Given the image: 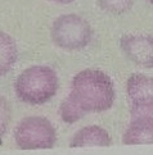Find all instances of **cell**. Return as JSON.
Segmentation results:
<instances>
[{"instance_id":"1","label":"cell","mask_w":153,"mask_h":155,"mask_svg":"<svg viewBox=\"0 0 153 155\" xmlns=\"http://www.w3.org/2000/svg\"><path fill=\"white\" fill-rule=\"evenodd\" d=\"M68 96L85 113H99L112 107L114 88L111 78L104 72L86 69L73 77Z\"/></svg>"},{"instance_id":"2","label":"cell","mask_w":153,"mask_h":155,"mask_svg":"<svg viewBox=\"0 0 153 155\" xmlns=\"http://www.w3.org/2000/svg\"><path fill=\"white\" fill-rule=\"evenodd\" d=\"M15 94L19 100L39 105L49 101L58 90V76L45 65H34L25 69L15 81Z\"/></svg>"},{"instance_id":"3","label":"cell","mask_w":153,"mask_h":155,"mask_svg":"<svg viewBox=\"0 0 153 155\" xmlns=\"http://www.w3.org/2000/svg\"><path fill=\"white\" fill-rule=\"evenodd\" d=\"M93 37L90 25L77 14L58 17L52 26L54 44L64 50H80L89 45Z\"/></svg>"},{"instance_id":"4","label":"cell","mask_w":153,"mask_h":155,"mask_svg":"<svg viewBox=\"0 0 153 155\" xmlns=\"http://www.w3.org/2000/svg\"><path fill=\"white\" fill-rule=\"evenodd\" d=\"M17 146L25 150L52 149L56 145L57 132L44 117H27L22 119L14 132Z\"/></svg>"},{"instance_id":"5","label":"cell","mask_w":153,"mask_h":155,"mask_svg":"<svg viewBox=\"0 0 153 155\" xmlns=\"http://www.w3.org/2000/svg\"><path fill=\"white\" fill-rule=\"evenodd\" d=\"M121 49L135 64L153 68L152 35H125L121 38Z\"/></svg>"},{"instance_id":"6","label":"cell","mask_w":153,"mask_h":155,"mask_svg":"<svg viewBox=\"0 0 153 155\" xmlns=\"http://www.w3.org/2000/svg\"><path fill=\"white\" fill-rule=\"evenodd\" d=\"M111 145V136L99 126L84 127L73 135L70 142L71 147H93Z\"/></svg>"},{"instance_id":"7","label":"cell","mask_w":153,"mask_h":155,"mask_svg":"<svg viewBox=\"0 0 153 155\" xmlns=\"http://www.w3.org/2000/svg\"><path fill=\"white\" fill-rule=\"evenodd\" d=\"M126 94L131 104L153 100V78L144 74H131L126 82Z\"/></svg>"},{"instance_id":"8","label":"cell","mask_w":153,"mask_h":155,"mask_svg":"<svg viewBox=\"0 0 153 155\" xmlns=\"http://www.w3.org/2000/svg\"><path fill=\"white\" fill-rule=\"evenodd\" d=\"M126 145L153 143V122L144 119H133L122 136Z\"/></svg>"},{"instance_id":"9","label":"cell","mask_w":153,"mask_h":155,"mask_svg":"<svg viewBox=\"0 0 153 155\" xmlns=\"http://www.w3.org/2000/svg\"><path fill=\"white\" fill-rule=\"evenodd\" d=\"M18 51L15 41L8 34L0 31V76L7 74L17 62Z\"/></svg>"},{"instance_id":"10","label":"cell","mask_w":153,"mask_h":155,"mask_svg":"<svg viewBox=\"0 0 153 155\" xmlns=\"http://www.w3.org/2000/svg\"><path fill=\"white\" fill-rule=\"evenodd\" d=\"M59 114H61L62 120L66 123H75V122L83 118L86 113L70 96H67L61 104Z\"/></svg>"},{"instance_id":"11","label":"cell","mask_w":153,"mask_h":155,"mask_svg":"<svg viewBox=\"0 0 153 155\" xmlns=\"http://www.w3.org/2000/svg\"><path fill=\"white\" fill-rule=\"evenodd\" d=\"M99 7L111 14H124L133 7L134 0H98Z\"/></svg>"},{"instance_id":"12","label":"cell","mask_w":153,"mask_h":155,"mask_svg":"<svg viewBox=\"0 0 153 155\" xmlns=\"http://www.w3.org/2000/svg\"><path fill=\"white\" fill-rule=\"evenodd\" d=\"M131 118L153 122V100L131 104Z\"/></svg>"},{"instance_id":"13","label":"cell","mask_w":153,"mask_h":155,"mask_svg":"<svg viewBox=\"0 0 153 155\" xmlns=\"http://www.w3.org/2000/svg\"><path fill=\"white\" fill-rule=\"evenodd\" d=\"M10 122V105L5 97L0 95V140L4 136Z\"/></svg>"},{"instance_id":"14","label":"cell","mask_w":153,"mask_h":155,"mask_svg":"<svg viewBox=\"0 0 153 155\" xmlns=\"http://www.w3.org/2000/svg\"><path fill=\"white\" fill-rule=\"evenodd\" d=\"M54 3H59V4H68V3H72L75 0H52Z\"/></svg>"},{"instance_id":"15","label":"cell","mask_w":153,"mask_h":155,"mask_svg":"<svg viewBox=\"0 0 153 155\" xmlns=\"http://www.w3.org/2000/svg\"><path fill=\"white\" fill-rule=\"evenodd\" d=\"M148 2H149L151 4H153V0H148Z\"/></svg>"}]
</instances>
